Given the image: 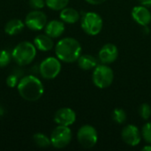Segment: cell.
<instances>
[{
	"label": "cell",
	"mask_w": 151,
	"mask_h": 151,
	"mask_svg": "<svg viewBox=\"0 0 151 151\" xmlns=\"http://www.w3.org/2000/svg\"><path fill=\"white\" fill-rule=\"evenodd\" d=\"M119 50L116 45L113 43H106L104 44L98 53V59L105 65L111 64L118 58Z\"/></svg>",
	"instance_id": "12"
},
{
	"label": "cell",
	"mask_w": 151,
	"mask_h": 151,
	"mask_svg": "<svg viewBox=\"0 0 151 151\" xmlns=\"http://www.w3.org/2000/svg\"><path fill=\"white\" fill-rule=\"evenodd\" d=\"M77 63L79 67L82 70H91L98 65L97 59L94 56L88 54L81 55L77 60Z\"/></svg>",
	"instance_id": "17"
},
{
	"label": "cell",
	"mask_w": 151,
	"mask_h": 151,
	"mask_svg": "<svg viewBox=\"0 0 151 151\" xmlns=\"http://www.w3.org/2000/svg\"><path fill=\"white\" fill-rule=\"evenodd\" d=\"M81 26L82 30L88 35H96L102 31L103 19L96 12H88L81 16Z\"/></svg>",
	"instance_id": "5"
},
{
	"label": "cell",
	"mask_w": 151,
	"mask_h": 151,
	"mask_svg": "<svg viewBox=\"0 0 151 151\" xmlns=\"http://www.w3.org/2000/svg\"><path fill=\"white\" fill-rule=\"evenodd\" d=\"M59 16L61 20L64 23H67V24H74L77 21H79V19H81L80 12L74 8H71V7H65L64 9H62Z\"/></svg>",
	"instance_id": "15"
},
{
	"label": "cell",
	"mask_w": 151,
	"mask_h": 151,
	"mask_svg": "<svg viewBox=\"0 0 151 151\" xmlns=\"http://www.w3.org/2000/svg\"><path fill=\"white\" fill-rule=\"evenodd\" d=\"M77 140L81 147L85 149H91L96 143L98 140V134L96 129L90 125L82 126L77 133Z\"/></svg>",
	"instance_id": "8"
},
{
	"label": "cell",
	"mask_w": 151,
	"mask_h": 151,
	"mask_svg": "<svg viewBox=\"0 0 151 151\" xmlns=\"http://www.w3.org/2000/svg\"><path fill=\"white\" fill-rule=\"evenodd\" d=\"M142 150L143 151H151V144H148L146 146H144L142 148Z\"/></svg>",
	"instance_id": "29"
},
{
	"label": "cell",
	"mask_w": 151,
	"mask_h": 151,
	"mask_svg": "<svg viewBox=\"0 0 151 151\" xmlns=\"http://www.w3.org/2000/svg\"><path fill=\"white\" fill-rule=\"evenodd\" d=\"M142 136L148 144H151V122L146 123L142 127Z\"/></svg>",
	"instance_id": "24"
},
{
	"label": "cell",
	"mask_w": 151,
	"mask_h": 151,
	"mask_svg": "<svg viewBox=\"0 0 151 151\" xmlns=\"http://www.w3.org/2000/svg\"><path fill=\"white\" fill-rule=\"evenodd\" d=\"M34 44L36 49L42 51H49L54 47V42L52 38L46 34L38 35L34 40Z\"/></svg>",
	"instance_id": "16"
},
{
	"label": "cell",
	"mask_w": 151,
	"mask_h": 151,
	"mask_svg": "<svg viewBox=\"0 0 151 151\" xmlns=\"http://www.w3.org/2000/svg\"><path fill=\"white\" fill-rule=\"evenodd\" d=\"M114 80V73L112 69L105 64L98 65L94 68L92 73V81L98 88H106L111 85Z\"/></svg>",
	"instance_id": "4"
},
{
	"label": "cell",
	"mask_w": 151,
	"mask_h": 151,
	"mask_svg": "<svg viewBox=\"0 0 151 151\" xmlns=\"http://www.w3.org/2000/svg\"><path fill=\"white\" fill-rule=\"evenodd\" d=\"M132 17L134 20L142 27L149 26L151 22V12L148 7L144 5L134 6L132 10Z\"/></svg>",
	"instance_id": "13"
},
{
	"label": "cell",
	"mask_w": 151,
	"mask_h": 151,
	"mask_svg": "<svg viewBox=\"0 0 151 151\" xmlns=\"http://www.w3.org/2000/svg\"><path fill=\"white\" fill-rule=\"evenodd\" d=\"M36 56V48L35 44L29 42H19L13 49L12 58L15 63L20 66L29 65Z\"/></svg>",
	"instance_id": "3"
},
{
	"label": "cell",
	"mask_w": 151,
	"mask_h": 151,
	"mask_svg": "<svg viewBox=\"0 0 151 151\" xmlns=\"http://www.w3.org/2000/svg\"><path fill=\"white\" fill-rule=\"evenodd\" d=\"M142 5H144L146 7H150L151 6V0H137Z\"/></svg>",
	"instance_id": "28"
},
{
	"label": "cell",
	"mask_w": 151,
	"mask_h": 151,
	"mask_svg": "<svg viewBox=\"0 0 151 151\" xmlns=\"http://www.w3.org/2000/svg\"><path fill=\"white\" fill-rule=\"evenodd\" d=\"M81 45L74 38L65 37L58 42L55 47L57 58L65 63H73L81 55Z\"/></svg>",
	"instance_id": "2"
},
{
	"label": "cell",
	"mask_w": 151,
	"mask_h": 151,
	"mask_svg": "<svg viewBox=\"0 0 151 151\" xmlns=\"http://www.w3.org/2000/svg\"><path fill=\"white\" fill-rule=\"evenodd\" d=\"M72 137L73 134L69 127L58 125L50 134L51 145L56 149H64L70 144Z\"/></svg>",
	"instance_id": "6"
},
{
	"label": "cell",
	"mask_w": 151,
	"mask_h": 151,
	"mask_svg": "<svg viewBox=\"0 0 151 151\" xmlns=\"http://www.w3.org/2000/svg\"><path fill=\"white\" fill-rule=\"evenodd\" d=\"M18 83H19V79L18 76L15 74H10L6 79V84L9 88H14L18 86Z\"/></svg>",
	"instance_id": "25"
},
{
	"label": "cell",
	"mask_w": 151,
	"mask_h": 151,
	"mask_svg": "<svg viewBox=\"0 0 151 151\" xmlns=\"http://www.w3.org/2000/svg\"><path fill=\"white\" fill-rule=\"evenodd\" d=\"M12 59V54L5 50H0V68L5 67L9 65Z\"/></svg>",
	"instance_id": "22"
},
{
	"label": "cell",
	"mask_w": 151,
	"mask_h": 151,
	"mask_svg": "<svg viewBox=\"0 0 151 151\" xmlns=\"http://www.w3.org/2000/svg\"><path fill=\"white\" fill-rule=\"evenodd\" d=\"M88 4H94V5H98V4H102L104 2H106L107 0H86Z\"/></svg>",
	"instance_id": "27"
},
{
	"label": "cell",
	"mask_w": 151,
	"mask_h": 151,
	"mask_svg": "<svg viewBox=\"0 0 151 151\" xmlns=\"http://www.w3.org/2000/svg\"><path fill=\"white\" fill-rule=\"evenodd\" d=\"M139 114L144 120H148L151 116V106L148 104H142L139 108Z\"/></svg>",
	"instance_id": "23"
},
{
	"label": "cell",
	"mask_w": 151,
	"mask_h": 151,
	"mask_svg": "<svg viewBox=\"0 0 151 151\" xmlns=\"http://www.w3.org/2000/svg\"><path fill=\"white\" fill-rule=\"evenodd\" d=\"M25 27V23L19 19H13L9 20L6 25L4 26V32L9 35H15L19 34Z\"/></svg>",
	"instance_id": "18"
},
{
	"label": "cell",
	"mask_w": 151,
	"mask_h": 151,
	"mask_svg": "<svg viewBox=\"0 0 151 151\" xmlns=\"http://www.w3.org/2000/svg\"><path fill=\"white\" fill-rule=\"evenodd\" d=\"M29 5L34 10H40L44 7L45 0H29Z\"/></svg>",
	"instance_id": "26"
},
{
	"label": "cell",
	"mask_w": 151,
	"mask_h": 151,
	"mask_svg": "<svg viewBox=\"0 0 151 151\" xmlns=\"http://www.w3.org/2000/svg\"><path fill=\"white\" fill-rule=\"evenodd\" d=\"M121 137L123 142L131 147L139 145L142 139V132L134 125L126 126L121 132Z\"/></svg>",
	"instance_id": "10"
},
{
	"label": "cell",
	"mask_w": 151,
	"mask_h": 151,
	"mask_svg": "<svg viewBox=\"0 0 151 151\" xmlns=\"http://www.w3.org/2000/svg\"><path fill=\"white\" fill-rule=\"evenodd\" d=\"M69 0H45V4L51 10L61 11L67 6Z\"/></svg>",
	"instance_id": "20"
},
{
	"label": "cell",
	"mask_w": 151,
	"mask_h": 151,
	"mask_svg": "<svg viewBox=\"0 0 151 151\" xmlns=\"http://www.w3.org/2000/svg\"><path fill=\"white\" fill-rule=\"evenodd\" d=\"M61 71V63L58 58L49 57L42 61L39 66L40 74L43 79L53 80Z\"/></svg>",
	"instance_id": "7"
},
{
	"label": "cell",
	"mask_w": 151,
	"mask_h": 151,
	"mask_svg": "<svg viewBox=\"0 0 151 151\" xmlns=\"http://www.w3.org/2000/svg\"><path fill=\"white\" fill-rule=\"evenodd\" d=\"M33 139H34L35 143L40 148H48L49 146L51 145L50 138H49L47 135L43 134L37 133L33 136Z\"/></svg>",
	"instance_id": "19"
},
{
	"label": "cell",
	"mask_w": 151,
	"mask_h": 151,
	"mask_svg": "<svg viewBox=\"0 0 151 151\" xmlns=\"http://www.w3.org/2000/svg\"><path fill=\"white\" fill-rule=\"evenodd\" d=\"M17 88L19 96L28 102H35L39 100L44 92L43 84L34 75L23 77L19 81Z\"/></svg>",
	"instance_id": "1"
},
{
	"label": "cell",
	"mask_w": 151,
	"mask_h": 151,
	"mask_svg": "<svg viewBox=\"0 0 151 151\" xmlns=\"http://www.w3.org/2000/svg\"><path fill=\"white\" fill-rule=\"evenodd\" d=\"M76 120V113L71 108H61L54 115V121L58 126L70 127Z\"/></svg>",
	"instance_id": "11"
},
{
	"label": "cell",
	"mask_w": 151,
	"mask_h": 151,
	"mask_svg": "<svg viewBox=\"0 0 151 151\" xmlns=\"http://www.w3.org/2000/svg\"><path fill=\"white\" fill-rule=\"evenodd\" d=\"M25 25L33 31H39L44 28L47 24L46 14L39 10H34L27 13L25 19Z\"/></svg>",
	"instance_id": "9"
},
{
	"label": "cell",
	"mask_w": 151,
	"mask_h": 151,
	"mask_svg": "<svg viewBox=\"0 0 151 151\" xmlns=\"http://www.w3.org/2000/svg\"><path fill=\"white\" fill-rule=\"evenodd\" d=\"M111 118L113 119L114 122H116L117 124H123L126 122L127 120V113L126 111L121 109V108H116L111 114Z\"/></svg>",
	"instance_id": "21"
},
{
	"label": "cell",
	"mask_w": 151,
	"mask_h": 151,
	"mask_svg": "<svg viewBox=\"0 0 151 151\" xmlns=\"http://www.w3.org/2000/svg\"><path fill=\"white\" fill-rule=\"evenodd\" d=\"M45 34L51 38H58L61 36L65 31V24L60 20H51L44 27Z\"/></svg>",
	"instance_id": "14"
}]
</instances>
